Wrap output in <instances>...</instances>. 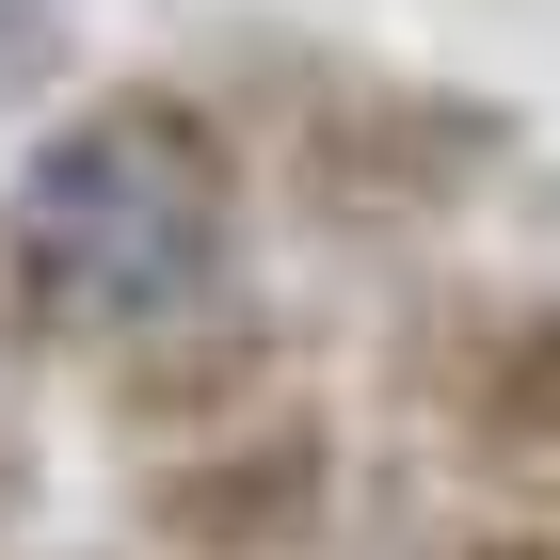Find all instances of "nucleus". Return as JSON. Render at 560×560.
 I'll return each instance as SVG.
<instances>
[{
	"label": "nucleus",
	"mask_w": 560,
	"mask_h": 560,
	"mask_svg": "<svg viewBox=\"0 0 560 560\" xmlns=\"http://www.w3.org/2000/svg\"><path fill=\"white\" fill-rule=\"evenodd\" d=\"M48 65H65V16L48 0H0V96H33Z\"/></svg>",
	"instance_id": "nucleus-7"
},
{
	"label": "nucleus",
	"mask_w": 560,
	"mask_h": 560,
	"mask_svg": "<svg viewBox=\"0 0 560 560\" xmlns=\"http://www.w3.org/2000/svg\"><path fill=\"white\" fill-rule=\"evenodd\" d=\"M113 560H161V545H113Z\"/></svg>",
	"instance_id": "nucleus-9"
},
{
	"label": "nucleus",
	"mask_w": 560,
	"mask_h": 560,
	"mask_svg": "<svg viewBox=\"0 0 560 560\" xmlns=\"http://www.w3.org/2000/svg\"><path fill=\"white\" fill-rule=\"evenodd\" d=\"M33 528V432H0V545Z\"/></svg>",
	"instance_id": "nucleus-8"
},
{
	"label": "nucleus",
	"mask_w": 560,
	"mask_h": 560,
	"mask_svg": "<svg viewBox=\"0 0 560 560\" xmlns=\"http://www.w3.org/2000/svg\"><path fill=\"white\" fill-rule=\"evenodd\" d=\"M337 513H352V432L320 385L209 432V448L129 465V545H161V560H320Z\"/></svg>",
	"instance_id": "nucleus-3"
},
{
	"label": "nucleus",
	"mask_w": 560,
	"mask_h": 560,
	"mask_svg": "<svg viewBox=\"0 0 560 560\" xmlns=\"http://www.w3.org/2000/svg\"><path fill=\"white\" fill-rule=\"evenodd\" d=\"M257 209L272 161L224 81H81L0 176V337L113 369L129 337L257 289Z\"/></svg>",
	"instance_id": "nucleus-1"
},
{
	"label": "nucleus",
	"mask_w": 560,
	"mask_h": 560,
	"mask_svg": "<svg viewBox=\"0 0 560 560\" xmlns=\"http://www.w3.org/2000/svg\"><path fill=\"white\" fill-rule=\"evenodd\" d=\"M385 385L480 480H560V272L545 289H417L385 337Z\"/></svg>",
	"instance_id": "nucleus-4"
},
{
	"label": "nucleus",
	"mask_w": 560,
	"mask_h": 560,
	"mask_svg": "<svg viewBox=\"0 0 560 560\" xmlns=\"http://www.w3.org/2000/svg\"><path fill=\"white\" fill-rule=\"evenodd\" d=\"M417 560H560V513H448Z\"/></svg>",
	"instance_id": "nucleus-6"
},
{
	"label": "nucleus",
	"mask_w": 560,
	"mask_h": 560,
	"mask_svg": "<svg viewBox=\"0 0 560 560\" xmlns=\"http://www.w3.org/2000/svg\"><path fill=\"white\" fill-rule=\"evenodd\" d=\"M241 129L272 161V209L352 257H417L448 224L513 192V96L432 81V65H369V48H241Z\"/></svg>",
	"instance_id": "nucleus-2"
},
{
	"label": "nucleus",
	"mask_w": 560,
	"mask_h": 560,
	"mask_svg": "<svg viewBox=\"0 0 560 560\" xmlns=\"http://www.w3.org/2000/svg\"><path fill=\"white\" fill-rule=\"evenodd\" d=\"M272 400H304V320L257 289L192 304V320H161V337H129L113 369H96V432L129 448V465H161V448H209V432L272 417Z\"/></svg>",
	"instance_id": "nucleus-5"
}]
</instances>
